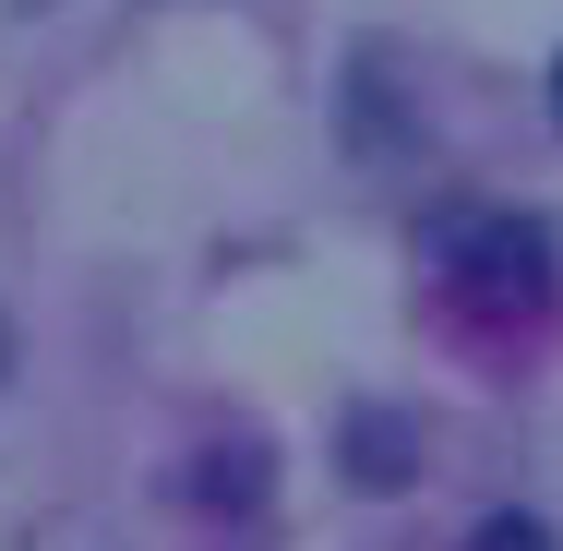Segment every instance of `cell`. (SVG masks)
<instances>
[{
	"label": "cell",
	"instance_id": "cell-3",
	"mask_svg": "<svg viewBox=\"0 0 563 551\" xmlns=\"http://www.w3.org/2000/svg\"><path fill=\"white\" fill-rule=\"evenodd\" d=\"M552 120H563V73H552Z\"/></svg>",
	"mask_w": 563,
	"mask_h": 551
},
{
	"label": "cell",
	"instance_id": "cell-2",
	"mask_svg": "<svg viewBox=\"0 0 563 551\" xmlns=\"http://www.w3.org/2000/svg\"><path fill=\"white\" fill-rule=\"evenodd\" d=\"M0 384H12V324H0Z\"/></svg>",
	"mask_w": 563,
	"mask_h": 551
},
{
	"label": "cell",
	"instance_id": "cell-1",
	"mask_svg": "<svg viewBox=\"0 0 563 551\" xmlns=\"http://www.w3.org/2000/svg\"><path fill=\"white\" fill-rule=\"evenodd\" d=\"M467 551H552V528H540V516H492Z\"/></svg>",
	"mask_w": 563,
	"mask_h": 551
}]
</instances>
